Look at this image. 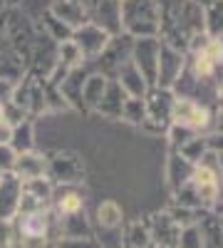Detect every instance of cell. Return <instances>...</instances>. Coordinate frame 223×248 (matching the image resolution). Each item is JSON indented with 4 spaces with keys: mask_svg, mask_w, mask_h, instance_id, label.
<instances>
[{
    "mask_svg": "<svg viewBox=\"0 0 223 248\" xmlns=\"http://www.w3.org/2000/svg\"><path fill=\"white\" fill-rule=\"evenodd\" d=\"M55 248H102L97 243V238H62V241H55Z\"/></svg>",
    "mask_w": 223,
    "mask_h": 248,
    "instance_id": "obj_35",
    "label": "cell"
},
{
    "mask_svg": "<svg viewBox=\"0 0 223 248\" xmlns=\"http://www.w3.org/2000/svg\"><path fill=\"white\" fill-rule=\"evenodd\" d=\"M211 214H213V218L218 221V226H221V231H223V199H218L213 206H211Z\"/></svg>",
    "mask_w": 223,
    "mask_h": 248,
    "instance_id": "obj_39",
    "label": "cell"
},
{
    "mask_svg": "<svg viewBox=\"0 0 223 248\" xmlns=\"http://www.w3.org/2000/svg\"><path fill=\"white\" fill-rule=\"evenodd\" d=\"M0 248H15L13 221H0Z\"/></svg>",
    "mask_w": 223,
    "mask_h": 248,
    "instance_id": "obj_37",
    "label": "cell"
},
{
    "mask_svg": "<svg viewBox=\"0 0 223 248\" xmlns=\"http://www.w3.org/2000/svg\"><path fill=\"white\" fill-rule=\"evenodd\" d=\"M50 201H52V184H50V179L23 181V191H20V209H17V214L50 209Z\"/></svg>",
    "mask_w": 223,
    "mask_h": 248,
    "instance_id": "obj_15",
    "label": "cell"
},
{
    "mask_svg": "<svg viewBox=\"0 0 223 248\" xmlns=\"http://www.w3.org/2000/svg\"><path fill=\"white\" fill-rule=\"evenodd\" d=\"M159 40L178 52H186L191 40L204 32V5L198 0H159Z\"/></svg>",
    "mask_w": 223,
    "mask_h": 248,
    "instance_id": "obj_1",
    "label": "cell"
},
{
    "mask_svg": "<svg viewBox=\"0 0 223 248\" xmlns=\"http://www.w3.org/2000/svg\"><path fill=\"white\" fill-rule=\"evenodd\" d=\"M159 50H161V40L159 37H136L132 43V62L141 77L147 79V85H156V67H159Z\"/></svg>",
    "mask_w": 223,
    "mask_h": 248,
    "instance_id": "obj_10",
    "label": "cell"
},
{
    "mask_svg": "<svg viewBox=\"0 0 223 248\" xmlns=\"http://www.w3.org/2000/svg\"><path fill=\"white\" fill-rule=\"evenodd\" d=\"M124 102H127V94L121 92V87L117 85V79H109V82H107V90H104V94H102V102H99V107H97L94 112L102 114V117H107V119H121Z\"/></svg>",
    "mask_w": 223,
    "mask_h": 248,
    "instance_id": "obj_22",
    "label": "cell"
},
{
    "mask_svg": "<svg viewBox=\"0 0 223 248\" xmlns=\"http://www.w3.org/2000/svg\"><path fill=\"white\" fill-rule=\"evenodd\" d=\"M3 3V8H15V0H0Z\"/></svg>",
    "mask_w": 223,
    "mask_h": 248,
    "instance_id": "obj_43",
    "label": "cell"
},
{
    "mask_svg": "<svg viewBox=\"0 0 223 248\" xmlns=\"http://www.w3.org/2000/svg\"><path fill=\"white\" fill-rule=\"evenodd\" d=\"M213 119H216V112L204 107V105H198V102L184 99V97L174 99L171 124H176V127H184V129H189L193 134H211Z\"/></svg>",
    "mask_w": 223,
    "mask_h": 248,
    "instance_id": "obj_7",
    "label": "cell"
},
{
    "mask_svg": "<svg viewBox=\"0 0 223 248\" xmlns=\"http://www.w3.org/2000/svg\"><path fill=\"white\" fill-rule=\"evenodd\" d=\"M186 184H189V189L193 191V196L198 199L201 209L211 211V206L221 199V186H223L221 169H218V161H216L213 152H208L204 156V161L196 164L193 174H191V179Z\"/></svg>",
    "mask_w": 223,
    "mask_h": 248,
    "instance_id": "obj_3",
    "label": "cell"
},
{
    "mask_svg": "<svg viewBox=\"0 0 223 248\" xmlns=\"http://www.w3.org/2000/svg\"><path fill=\"white\" fill-rule=\"evenodd\" d=\"M204 32L213 40H223V0H208L204 5Z\"/></svg>",
    "mask_w": 223,
    "mask_h": 248,
    "instance_id": "obj_26",
    "label": "cell"
},
{
    "mask_svg": "<svg viewBox=\"0 0 223 248\" xmlns=\"http://www.w3.org/2000/svg\"><path fill=\"white\" fill-rule=\"evenodd\" d=\"M184 60H186V52H178L169 45L161 43V50H159V67H156V85L154 87H161V90H171L176 85V79L184 70Z\"/></svg>",
    "mask_w": 223,
    "mask_h": 248,
    "instance_id": "obj_14",
    "label": "cell"
},
{
    "mask_svg": "<svg viewBox=\"0 0 223 248\" xmlns=\"http://www.w3.org/2000/svg\"><path fill=\"white\" fill-rule=\"evenodd\" d=\"M151 248H161V246H151Z\"/></svg>",
    "mask_w": 223,
    "mask_h": 248,
    "instance_id": "obj_44",
    "label": "cell"
},
{
    "mask_svg": "<svg viewBox=\"0 0 223 248\" xmlns=\"http://www.w3.org/2000/svg\"><path fill=\"white\" fill-rule=\"evenodd\" d=\"M45 77H40L35 72H25L23 77L17 79V85L13 90V105L17 109H23L30 119L37 117V114H43L47 112V105H45Z\"/></svg>",
    "mask_w": 223,
    "mask_h": 248,
    "instance_id": "obj_6",
    "label": "cell"
},
{
    "mask_svg": "<svg viewBox=\"0 0 223 248\" xmlns=\"http://www.w3.org/2000/svg\"><path fill=\"white\" fill-rule=\"evenodd\" d=\"M117 85L121 87V92H124L127 97H136V99H141L147 94V90H149V85H147V79L141 77V72L136 70V65L129 60V62H124L121 65V70L117 72Z\"/></svg>",
    "mask_w": 223,
    "mask_h": 248,
    "instance_id": "obj_21",
    "label": "cell"
},
{
    "mask_svg": "<svg viewBox=\"0 0 223 248\" xmlns=\"http://www.w3.org/2000/svg\"><path fill=\"white\" fill-rule=\"evenodd\" d=\"M147 229H149V238L151 246H161V248H176L178 246V236H181V226L169 216V211H156L147 218Z\"/></svg>",
    "mask_w": 223,
    "mask_h": 248,
    "instance_id": "obj_13",
    "label": "cell"
},
{
    "mask_svg": "<svg viewBox=\"0 0 223 248\" xmlns=\"http://www.w3.org/2000/svg\"><path fill=\"white\" fill-rule=\"evenodd\" d=\"M57 62H59V65H65L67 70H74V67H82L87 60L82 57V52L74 47L72 40H67V43L57 45Z\"/></svg>",
    "mask_w": 223,
    "mask_h": 248,
    "instance_id": "obj_31",
    "label": "cell"
},
{
    "mask_svg": "<svg viewBox=\"0 0 223 248\" xmlns=\"http://www.w3.org/2000/svg\"><path fill=\"white\" fill-rule=\"evenodd\" d=\"M82 5L87 23L102 28L104 32L121 35V25H119V0H77Z\"/></svg>",
    "mask_w": 223,
    "mask_h": 248,
    "instance_id": "obj_9",
    "label": "cell"
},
{
    "mask_svg": "<svg viewBox=\"0 0 223 248\" xmlns=\"http://www.w3.org/2000/svg\"><path fill=\"white\" fill-rule=\"evenodd\" d=\"M10 147H13L15 154L35 152V124H32V119H23L20 124H15V127H13Z\"/></svg>",
    "mask_w": 223,
    "mask_h": 248,
    "instance_id": "obj_25",
    "label": "cell"
},
{
    "mask_svg": "<svg viewBox=\"0 0 223 248\" xmlns=\"http://www.w3.org/2000/svg\"><path fill=\"white\" fill-rule=\"evenodd\" d=\"M121 119L139 127L144 122V99H136V97H127L124 102V109H121Z\"/></svg>",
    "mask_w": 223,
    "mask_h": 248,
    "instance_id": "obj_32",
    "label": "cell"
},
{
    "mask_svg": "<svg viewBox=\"0 0 223 248\" xmlns=\"http://www.w3.org/2000/svg\"><path fill=\"white\" fill-rule=\"evenodd\" d=\"M166 211H169V216H171V218H174V221H176V223L181 226V229H186V226H193V223H196V221L201 218V214H204V211L184 209V206H174V203L169 206Z\"/></svg>",
    "mask_w": 223,
    "mask_h": 248,
    "instance_id": "obj_33",
    "label": "cell"
},
{
    "mask_svg": "<svg viewBox=\"0 0 223 248\" xmlns=\"http://www.w3.org/2000/svg\"><path fill=\"white\" fill-rule=\"evenodd\" d=\"M196 226L201 231V238H204V248H223V231H221V226H218V221L213 218L211 211L201 214Z\"/></svg>",
    "mask_w": 223,
    "mask_h": 248,
    "instance_id": "obj_27",
    "label": "cell"
},
{
    "mask_svg": "<svg viewBox=\"0 0 223 248\" xmlns=\"http://www.w3.org/2000/svg\"><path fill=\"white\" fill-rule=\"evenodd\" d=\"M176 248H204V238H201V231L198 226H186L181 229V236H178V246Z\"/></svg>",
    "mask_w": 223,
    "mask_h": 248,
    "instance_id": "obj_34",
    "label": "cell"
},
{
    "mask_svg": "<svg viewBox=\"0 0 223 248\" xmlns=\"http://www.w3.org/2000/svg\"><path fill=\"white\" fill-rule=\"evenodd\" d=\"M141 99H144V122L139 124V129L164 137L166 129L171 127V109L176 99L174 92L161 90V87H149Z\"/></svg>",
    "mask_w": 223,
    "mask_h": 248,
    "instance_id": "obj_4",
    "label": "cell"
},
{
    "mask_svg": "<svg viewBox=\"0 0 223 248\" xmlns=\"http://www.w3.org/2000/svg\"><path fill=\"white\" fill-rule=\"evenodd\" d=\"M94 72L92 67V62H85L82 67H74L70 70V75L62 79V85H59V94L65 97V102L70 105V109H79V112H85L82 109V85H85V79Z\"/></svg>",
    "mask_w": 223,
    "mask_h": 248,
    "instance_id": "obj_17",
    "label": "cell"
},
{
    "mask_svg": "<svg viewBox=\"0 0 223 248\" xmlns=\"http://www.w3.org/2000/svg\"><path fill=\"white\" fill-rule=\"evenodd\" d=\"M121 248H151L149 229H147V218L129 223L121 231Z\"/></svg>",
    "mask_w": 223,
    "mask_h": 248,
    "instance_id": "obj_28",
    "label": "cell"
},
{
    "mask_svg": "<svg viewBox=\"0 0 223 248\" xmlns=\"http://www.w3.org/2000/svg\"><path fill=\"white\" fill-rule=\"evenodd\" d=\"M206 139H208V149L213 154H223V134L211 132V134H206Z\"/></svg>",
    "mask_w": 223,
    "mask_h": 248,
    "instance_id": "obj_38",
    "label": "cell"
},
{
    "mask_svg": "<svg viewBox=\"0 0 223 248\" xmlns=\"http://www.w3.org/2000/svg\"><path fill=\"white\" fill-rule=\"evenodd\" d=\"M87 176L85 161L70 149L47 154V179L52 186H79Z\"/></svg>",
    "mask_w": 223,
    "mask_h": 248,
    "instance_id": "obj_5",
    "label": "cell"
},
{
    "mask_svg": "<svg viewBox=\"0 0 223 248\" xmlns=\"http://www.w3.org/2000/svg\"><path fill=\"white\" fill-rule=\"evenodd\" d=\"M13 174L20 181H32V179H47V154L28 152V154H17Z\"/></svg>",
    "mask_w": 223,
    "mask_h": 248,
    "instance_id": "obj_18",
    "label": "cell"
},
{
    "mask_svg": "<svg viewBox=\"0 0 223 248\" xmlns=\"http://www.w3.org/2000/svg\"><path fill=\"white\" fill-rule=\"evenodd\" d=\"M121 226H124V214H121V206L114 199H107L97 206L94 214V226L92 231H102V233H119Z\"/></svg>",
    "mask_w": 223,
    "mask_h": 248,
    "instance_id": "obj_19",
    "label": "cell"
},
{
    "mask_svg": "<svg viewBox=\"0 0 223 248\" xmlns=\"http://www.w3.org/2000/svg\"><path fill=\"white\" fill-rule=\"evenodd\" d=\"M107 77L104 75H99V72H92L87 79H85V85H82V109L85 112H94L99 107V102H102V94L107 90Z\"/></svg>",
    "mask_w": 223,
    "mask_h": 248,
    "instance_id": "obj_24",
    "label": "cell"
},
{
    "mask_svg": "<svg viewBox=\"0 0 223 248\" xmlns=\"http://www.w3.org/2000/svg\"><path fill=\"white\" fill-rule=\"evenodd\" d=\"M193 174V164H189L178 152L169 149V159H166V167H164V179H166V189L169 194H174L176 189H181Z\"/></svg>",
    "mask_w": 223,
    "mask_h": 248,
    "instance_id": "obj_20",
    "label": "cell"
},
{
    "mask_svg": "<svg viewBox=\"0 0 223 248\" xmlns=\"http://www.w3.org/2000/svg\"><path fill=\"white\" fill-rule=\"evenodd\" d=\"M216 161H218V169H221V179H223V154H216Z\"/></svg>",
    "mask_w": 223,
    "mask_h": 248,
    "instance_id": "obj_42",
    "label": "cell"
},
{
    "mask_svg": "<svg viewBox=\"0 0 223 248\" xmlns=\"http://www.w3.org/2000/svg\"><path fill=\"white\" fill-rule=\"evenodd\" d=\"M174 152H178L181 156H184L189 164H201L204 161V156L211 152L208 149V139H206V134H196V137H191L184 147H178V149H174Z\"/></svg>",
    "mask_w": 223,
    "mask_h": 248,
    "instance_id": "obj_30",
    "label": "cell"
},
{
    "mask_svg": "<svg viewBox=\"0 0 223 248\" xmlns=\"http://www.w3.org/2000/svg\"><path fill=\"white\" fill-rule=\"evenodd\" d=\"M57 20H62V23L70 28V30H77L87 23V15L82 10V5L77 3V0H55V3L47 8Z\"/></svg>",
    "mask_w": 223,
    "mask_h": 248,
    "instance_id": "obj_23",
    "label": "cell"
},
{
    "mask_svg": "<svg viewBox=\"0 0 223 248\" xmlns=\"http://www.w3.org/2000/svg\"><path fill=\"white\" fill-rule=\"evenodd\" d=\"M40 20H43V23H40L37 28L43 30V32H45L50 40H55L57 45H59V43H67V40L72 37V30H70V28L62 23V20H57V17L50 13V10H45Z\"/></svg>",
    "mask_w": 223,
    "mask_h": 248,
    "instance_id": "obj_29",
    "label": "cell"
},
{
    "mask_svg": "<svg viewBox=\"0 0 223 248\" xmlns=\"http://www.w3.org/2000/svg\"><path fill=\"white\" fill-rule=\"evenodd\" d=\"M70 40L74 43V47L82 52V57H85L87 62H94L99 55L104 52V47H107V43L112 40V35L104 32L102 28L92 25V23H85L82 28L72 30V37H70Z\"/></svg>",
    "mask_w": 223,
    "mask_h": 248,
    "instance_id": "obj_12",
    "label": "cell"
},
{
    "mask_svg": "<svg viewBox=\"0 0 223 248\" xmlns=\"http://www.w3.org/2000/svg\"><path fill=\"white\" fill-rule=\"evenodd\" d=\"M119 25L121 32L136 37H159L161 10L159 0H119Z\"/></svg>",
    "mask_w": 223,
    "mask_h": 248,
    "instance_id": "obj_2",
    "label": "cell"
},
{
    "mask_svg": "<svg viewBox=\"0 0 223 248\" xmlns=\"http://www.w3.org/2000/svg\"><path fill=\"white\" fill-rule=\"evenodd\" d=\"M85 201L87 191L79 186H52V201H50V211L55 218H67L85 214Z\"/></svg>",
    "mask_w": 223,
    "mask_h": 248,
    "instance_id": "obj_11",
    "label": "cell"
},
{
    "mask_svg": "<svg viewBox=\"0 0 223 248\" xmlns=\"http://www.w3.org/2000/svg\"><path fill=\"white\" fill-rule=\"evenodd\" d=\"M211 132L223 134V112H221V114H216V119H213V129H211Z\"/></svg>",
    "mask_w": 223,
    "mask_h": 248,
    "instance_id": "obj_41",
    "label": "cell"
},
{
    "mask_svg": "<svg viewBox=\"0 0 223 248\" xmlns=\"http://www.w3.org/2000/svg\"><path fill=\"white\" fill-rule=\"evenodd\" d=\"M216 109H218V114L223 112V72H221L218 87H216Z\"/></svg>",
    "mask_w": 223,
    "mask_h": 248,
    "instance_id": "obj_40",
    "label": "cell"
},
{
    "mask_svg": "<svg viewBox=\"0 0 223 248\" xmlns=\"http://www.w3.org/2000/svg\"><path fill=\"white\" fill-rule=\"evenodd\" d=\"M15 159H17V154L13 152L10 144H0V174H8V171H13V167H15Z\"/></svg>",
    "mask_w": 223,
    "mask_h": 248,
    "instance_id": "obj_36",
    "label": "cell"
},
{
    "mask_svg": "<svg viewBox=\"0 0 223 248\" xmlns=\"http://www.w3.org/2000/svg\"><path fill=\"white\" fill-rule=\"evenodd\" d=\"M20 191H23V181L13 171L0 174V221H13L17 216Z\"/></svg>",
    "mask_w": 223,
    "mask_h": 248,
    "instance_id": "obj_16",
    "label": "cell"
},
{
    "mask_svg": "<svg viewBox=\"0 0 223 248\" xmlns=\"http://www.w3.org/2000/svg\"><path fill=\"white\" fill-rule=\"evenodd\" d=\"M132 43H134V40H132L129 35H124V32H121V35H114L109 43H107L104 52L92 62L94 72L104 75L107 79H114L117 72L121 70V65L132 60Z\"/></svg>",
    "mask_w": 223,
    "mask_h": 248,
    "instance_id": "obj_8",
    "label": "cell"
}]
</instances>
